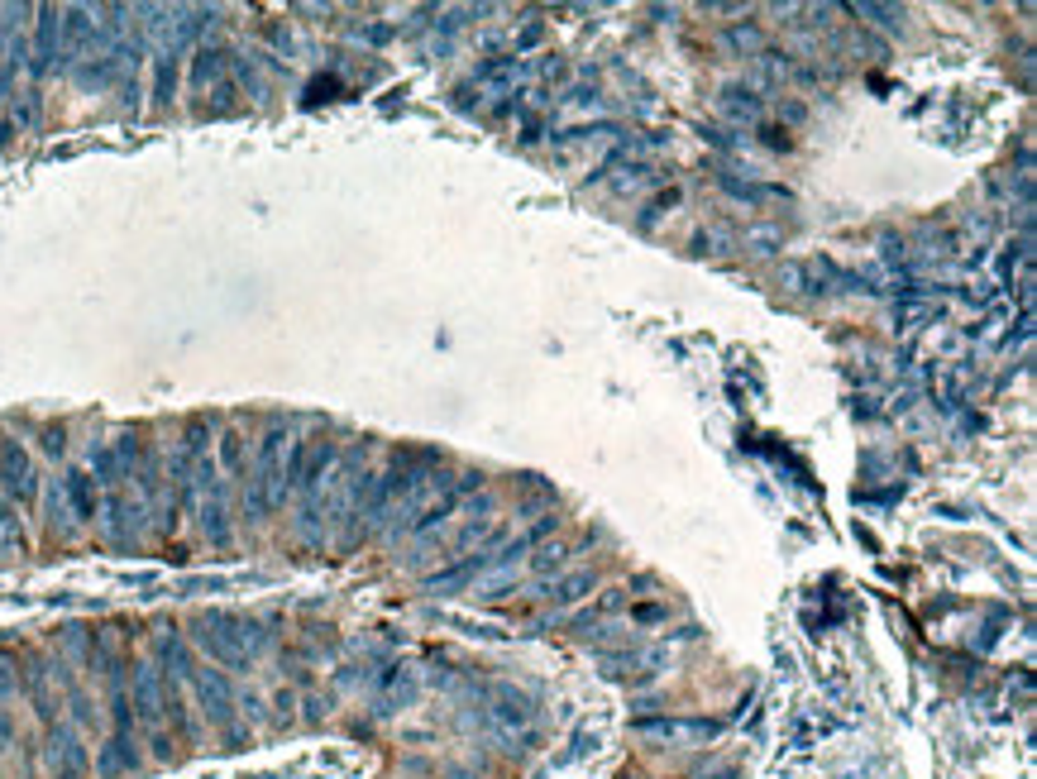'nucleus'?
<instances>
[{
	"label": "nucleus",
	"mask_w": 1037,
	"mask_h": 779,
	"mask_svg": "<svg viewBox=\"0 0 1037 779\" xmlns=\"http://www.w3.org/2000/svg\"><path fill=\"white\" fill-rule=\"evenodd\" d=\"M197 641L210 660H220L230 669H244L253 660V646H259V631H253L244 617L235 613H201L197 617Z\"/></svg>",
	"instance_id": "obj_1"
},
{
	"label": "nucleus",
	"mask_w": 1037,
	"mask_h": 779,
	"mask_svg": "<svg viewBox=\"0 0 1037 779\" xmlns=\"http://www.w3.org/2000/svg\"><path fill=\"white\" fill-rule=\"evenodd\" d=\"M283 445H287L283 431L263 435L259 464H253V478H249V512H253V517L268 512L273 502H283V493H287V478H283Z\"/></svg>",
	"instance_id": "obj_2"
},
{
	"label": "nucleus",
	"mask_w": 1037,
	"mask_h": 779,
	"mask_svg": "<svg viewBox=\"0 0 1037 779\" xmlns=\"http://www.w3.org/2000/svg\"><path fill=\"white\" fill-rule=\"evenodd\" d=\"M187 679L197 684V699H201V708H206V718L220 722V727H230V718H235V693H230L225 675H216V669H192Z\"/></svg>",
	"instance_id": "obj_3"
},
{
	"label": "nucleus",
	"mask_w": 1037,
	"mask_h": 779,
	"mask_svg": "<svg viewBox=\"0 0 1037 779\" xmlns=\"http://www.w3.org/2000/svg\"><path fill=\"white\" fill-rule=\"evenodd\" d=\"M158 699H163V679H158V669L154 665H134V712H139V722H148V727H158V718H163V708H158Z\"/></svg>",
	"instance_id": "obj_4"
},
{
	"label": "nucleus",
	"mask_w": 1037,
	"mask_h": 779,
	"mask_svg": "<svg viewBox=\"0 0 1037 779\" xmlns=\"http://www.w3.org/2000/svg\"><path fill=\"white\" fill-rule=\"evenodd\" d=\"M53 779H87V751L68 727L53 731Z\"/></svg>",
	"instance_id": "obj_5"
},
{
	"label": "nucleus",
	"mask_w": 1037,
	"mask_h": 779,
	"mask_svg": "<svg viewBox=\"0 0 1037 779\" xmlns=\"http://www.w3.org/2000/svg\"><path fill=\"white\" fill-rule=\"evenodd\" d=\"M0 474H5L10 493H15L19 502H29V497H34V469H29V454L19 450L15 440H5V445H0Z\"/></svg>",
	"instance_id": "obj_6"
},
{
	"label": "nucleus",
	"mask_w": 1037,
	"mask_h": 779,
	"mask_svg": "<svg viewBox=\"0 0 1037 779\" xmlns=\"http://www.w3.org/2000/svg\"><path fill=\"white\" fill-rule=\"evenodd\" d=\"M58 34H62V19L58 10H38V38H34V77H44L58 58Z\"/></svg>",
	"instance_id": "obj_7"
},
{
	"label": "nucleus",
	"mask_w": 1037,
	"mask_h": 779,
	"mask_svg": "<svg viewBox=\"0 0 1037 779\" xmlns=\"http://www.w3.org/2000/svg\"><path fill=\"white\" fill-rule=\"evenodd\" d=\"M464 488H474V474L464 478L459 488H450V493H444L440 502H431V507H421V517L412 521V531H416V536H426V531H435V526H440L444 517H450V512L459 507V497H464Z\"/></svg>",
	"instance_id": "obj_8"
},
{
	"label": "nucleus",
	"mask_w": 1037,
	"mask_h": 779,
	"mask_svg": "<svg viewBox=\"0 0 1037 779\" xmlns=\"http://www.w3.org/2000/svg\"><path fill=\"white\" fill-rule=\"evenodd\" d=\"M646 736H665V742H703L717 731V722H641Z\"/></svg>",
	"instance_id": "obj_9"
},
{
	"label": "nucleus",
	"mask_w": 1037,
	"mask_h": 779,
	"mask_svg": "<svg viewBox=\"0 0 1037 779\" xmlns=\"http://www.w3.org/2000/svg\"><path fill=\"white\" fill-rule=\"evenodd\" d=\"M497 718L507 722V727H526L536 718V708H531V699L526 693H517V688H497Z\"/></svg>",
	"instance_id": "obj_10"
},
{
	"label": "nucleus",
	"mask_w": 1037,
	"mask_h": 779,
	"mask_svg": "<svg viewBox=\"0 0 1037 779\" xmlns=\"http://www.w3.org/2000/svg\"><path fill=\"white\" fill-rule=\"evenodd\" d=\"M68 497H72V512L81 521L96 517V483H91V474H68Z\"/></svg>",
	"instance_id": "obj_11"
},
{
	"label": "nucleus",
	"mask_w": 1037,
	"mask_h": 779,
	"mask_svg": "<svg viewBox=\"0 0 1037 779\" xmlns=\"http://www.w3.org/2000/svg\"><path fill=\"white\" fill-rule=\"evenodd\" d=\"M62 38H68V53H77V44L91 38V15L87 10H68V19H62Z\"/></svg>",
	"instance_id": "obj_12"
},
{
	"label": "nucleus",
	"mask_w": 1037,
	"mask_h": 779,
	"mask_svg": "<svg viewBox=\"0 0 1037 779\" xmlns=\"http://www.w3.org/2000/svg\"><path fill=\"white\" fill-rule=\"evenodd\" d=\"M225 72V48H201L197 53V68H192V81L197 87H206L210 77H220Z\"/></svg>",
	"instance_id": "obj_13"
},
{
	"label": "nucleus",
	"mask_w": 1037,
	"mask_h": 779,
	"mask_svg": "<svg viewBox=\"0 0 1037 779\" xmlns=\"http://www.w3.org/2000/svg\"><path fill=\"white\" fill-rule=\"evenodd\" d=\"M593 588V574H574V579H564L560 588H555V603H574V598H583Z\"/></svg>",
	"instance_id": "obj_14"
},
{
	"label": "nucleus",
	"mask_w": 1037,
	"mask_h": 779,
	"mask_svg": "<svg viewBox=\"0 0 1037 779\" xmlns=\"http://www.w3.org/2000/svg\"><path fill=\"white\" fill-rule=\"evenodd\" d=\"M173 77H177V58L167 53V58H158V101L173 96Z\"/></svg>",
	"instance_id": "obj_15"
},
{
	"label": "nucleus",
	"mask_w": 1037,
	"mask_h": 779,
	"mask_svg": "<svg viewBox=\"0 0 1037 779\" xmlns=\"http://www.w3.org/2000/svg\"><path fill=\"white\" fill-rule=\"evenodd\" d=\"M220 459H225V464H230V469H235V464H240V435H235V431H230V435H225V445H220Z\"/></svg>",
	"instance_id": "obj_16"
},
{
	"label": "nucleus",
	"mask_w": 1037,
	"mask_h": 779,
	"mask_svg": "<svg viewBox=\"0 0 1037 779\" xmlns=\"http://www.w3.org/2000/svg\"><path fill=\"white\" fill-rule=\"evenodd\" d=\"M10 736H15V727H10L5 712H0V746H10Z\"/></svg>",
	"instance_id": "obj_17"
}]
</instances>
